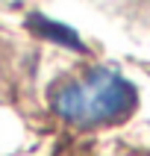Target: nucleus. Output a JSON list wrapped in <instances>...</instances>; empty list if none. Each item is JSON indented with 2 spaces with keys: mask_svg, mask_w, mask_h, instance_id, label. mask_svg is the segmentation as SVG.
Masks as SVG:
<instances>
[{
  "mask_svg": "<svg viewBox=\"0 0 150 156\" xmlns=\"http://www.w3.org/2000/svg\"><path fill=\"white\" fill-rule=\"evenodd\" d=\"M26 27L33 30L35 35H41L47 41H56L62 47H71V50H85L82 47V38H79L68 24H62V21H53V18H44V15H30L26 18Z\"/></svg>",
  "mask_w": 150,
  "mask_h": 156,
  "instance_id": "f03ea898",
  "label": "nucleus"
},
{
  "mask_svg": "<svg viewBox=\"0 0 150 156\" xmlns=\"http://www.w3.org/2000/svg\"><path fill=\"white\" fill-rule=\"evenodd\" d=\"M50 106L74 127H100L130 118L138 106V91L115 68H91L56 88Z\"/></svg>",
  "mask_w": 150,
  "mask_h": 156,
  "instance_id": "f257e3e1",
  "label": "nucleus"
}]
</instances>
